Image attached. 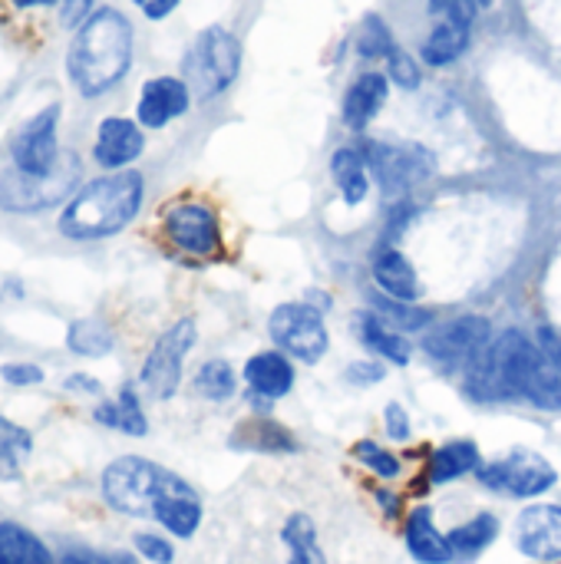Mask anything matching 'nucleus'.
Instances as JSON below:
<instances>
[{
    "label": "nucleus",
    "mask_w": 561,
    "mask_h": 564,
    "mask_svg": "<svg viewBox=\"0 0 561 564\" xmlns=\"http://www.w3.org/2000/svg\"><path fill=\"white\" fill-rule=\"evenodd\" d=\"M473 387L483 400L519 397L561 413V373L522 330H506L496 344L489 340V347L476 357Z\"/></svg>",
    "instance_id": "nucleus-1"
},
{
    "label": "nucleus",
    "mask_w": 561,
    "mask_h": 564,
    "mask_svg": "<svg viewBox=\"0 0 561 564\" xmlns=\"http://www.w3.org/2000/svg\"><path fill=\"white\" fill-rule=\"evenodd\" d=\"M132 66V23L116 7H99L73 36L66 73L73 86L93 99L112 89Z\"/></svg>",
    "instance_id": "nucleus-2"
},
{
    "label": "nucleus",
    "mask_w": 561,
    "mask_h": 564,
    "mask_svg": "<svg viewBox=\"0 0 561 564\" xmlns=\"http://www.w3.org/2000/svg\"><path fill=\"white\" fill-rule=\"evenodd\" d=\"M142 175L119 169L83 185L63 208L56 228L73 241H96L122 231L142 208Z\"/></svg>",
    "instance_id": "nucleus-3"
},
{
    "label": "nucleus",
    "mask_w": 561,
    "mask_h": 564,
    "mask_svg": "<svg viewBox=\"0 0 561 564\" xmlns=\"http://www.w3.org/2000/svg\"><path fill=\"white\" fill-rule=\"evenodd\" d=\"M192 489L185 479H179L175 473L139 459V456H122L116 463L106 466L103 473V496L106 502L122 512V516H136V519H155L159 506L175 496Z\"/></svg>",
    "instance_id": "nucleus-4"
},
{
    "label": "nucleus",
    "mask_w": 561,
    "mask_h": 564,
    "mask_svg": "<svg viewBox=\"0 0 561 564\" xmlns=\"http://www.w3.org/2000/svg\"><path fill=\"white\" fill-rule=\"evenodd\" d=\"M241 69V46L225 26H208L198 33L185 53V83L195 96L212 99L225 93Z\"/></svg>",
    "instance_id": "nucleus-5"
},
{
    "label": "nucleus",
    "mask_w": 561,
    "mask_h": 564,
    "mask_svg": "<svg viewBox=\"0 0 561 564\" xmlns=\"http://www.w3.org/2000/svg\"><path fill=\"white\" fill-rule=\"evenodd\" d=\"M76 182H79V159L76 155H63L50 175H23L13 169V172L0 175V208H7V212L53 208L56 202L69 198Z\"/></svg>",
    "instance_id": "nucleus-6"
},
{
    "label": "nucleus",
    "mask_w": 561,
    "mask_h": 564,
    "mask_svg": "<svg viewBox=\"0 0 561 564\" xmlns=\"http://www.w3.org/2000/svg\"><path fill=\"white\" fill-rule=\"evenodd\" d=\"M271 340L301 364H317L327 354V324L311 304H281L268 321Z\"/></svg>",
    "instance_id": "nucleus-7"
},
{
    "label": "nucleus",
    "mask_w": 561,
    "mask_h": 564,
    "mask_svg": "<svg viewBox=\"0 0 561 564\" xmlns=\"http://www.w3.org/2000/svg\"><path fill=\"white\" fill-rule=\"evenodd\" d=\"M195 321L182 317L175 321L149 350L145 364H142V387L155 397V400H169L175 397L179 383H182V364L188 357V350L195 347Z\"/></svg>",
    "instance_id": "nucleus-8"
},
{
    "label": "nucleus",
    "mask_w": 561,
    "mask_h": 564,
    "mask_svg": "<svg viewBox=\"0 0 561 564\" xmlns=\"http://www.w3.org/2000/svg\"><path fill=\"white\" fill-rule=\"evenodd\" d=\"M367 165L374 169L384 192L400 195V192L420 185L423 178H430L436 169V159H433V152H427L423 145H413V142H370Z\"/></svg>",
    "instance_id": "nucleus-9"
},
{
    "label": "nucleus",
    "mask_w": 561,
    "mask_h": 564,
    "mask_svg": "<svg viewBox=\"0 0 561 564\" xmlns=\"http://www.w3.org/2000/svg\"><path fill=\"white\" fill-rule=\"evenodd\" d=\"M489 340H493L489 321L479 314H466V317H456V321L430 330L423 340V350L443 370H466Z\"/></svg>",
    "instance_id": "nucleus-10"
},
{
    "label": "nucleus",
    "mask_w": 561,
    "mask_h": 564,
    "mask_svg": "<svg viewBox=\"0 0 561 564\" xmlns=\"http://www.w3.org/2000/svg\"><path fill=\"white\" fill-rule=\"evenodd\" d=\"M56 126H60V106H46L36 116H30L13 142H10V159L13 169L23 175H50L60 165V142H56Z\"/></svg>",
    "instance_id": "nucleus-11"
},
{
    "label": "nucleus",
    "mask_w": 561,
    "mask_h": 564,
    "mask_svg": "<svg viewBox=\"0 0 561 564\" xmlns=\"http://www.w3.org/2000/svg\"><path fill=\"white\" fill-rule=\"evenodd\" d=\"M479 482L516 499H536L549 492L559 482V476L539 453H513L506 459L479 466Z\"/></svg>",
    "instance_id": "nucleus-12"
},
{
    "label": "nucleus",
    "mask_w": 561,
    "mask_h": 564,
    "mask_svg": "<svg viewBox=\"0 0 561 564\" xmlns=\"http://www.w3.org/2000/svg\"><path fill=\"white\" fill-rule=\"evenodd\" d=\"M165 235L169 241L185 251V254H195V258H205V254H215L218 245H222V235H218V218L208 205L202 202H179L165 212Z\"/></svg>",
    "instance_id": "nucleus-13"
},
{
    "label": "nucleus",
    "mask_w": 561,
    "mask_h": 564,
    "mask_svg": "<svg viewBox=\"0 0 561 564\" xmlns=\"http://www.w3.org/2000/svg\"><path fill=\"white\" fill-rule=\"evenodd\" d=\"M516 545L522 555L552 562L561 558V509L559 506H532L516 522Z\"/></svg>",
    "instance_id": "nucleus-14"
},
{
    "label": "nucleus",
    "mask_w": 561,
    "mask_h": 564,
    "mask_svg": "<svg viewBox=\"0 0 561 564\" xmlns=\"http://www.w3.org/2000/svg\"><path fill=\"white\" fill-rule=\"evenodd\" d=\"M188 99H192V89H188L185 79L155 76V79H149L142 86L136 116H139V122L145 129H162V126H169L172 119H179L188 109Z\"/></svg>",
    "instance_id": "nucleus-15"
},
{
    "label": "nucleus",
    "mask_w": 561,
    "mask_h": 564,
    "mask_svg": "<svg viewBox=\"0 0 561 564\" xmlns=\"http://www.w3.org/2000/svg\"><path fill=\"white\" fill-rule=\"evenodd\" d=\"M145 149L142 129L132 119L122 116H109L99 122L96 142H93V159L106 169H122L129 162H136Z\"/></svg>",
    "instance_id": "nucleus-16"
},
{
    "label": "nucleus",
    "mask_w": 561,
    "mask_h": 564,
    "mask_svg": "<svg viewBox=\"0 0 561 564\" xmlns=\"http://www.w3.org/2000/svg\"><path fill=\"white\" fill-rule=\"evenodd\" d=\"M245 383L265 397V400H278V397H288L291 387H294V367L288 364L284 354H274V350H265V354H255L248 364H245Z\"/></svg>",
    "instance_id": "nucleus-17"
},
{
    "label": "nucleus",
    "mask_w": 561,
    "mask_h": 564,
    "mask_svg": "<svg viewBox=\"0 0 561 564\" xmlns=\"http://www.w3.org/2000/svg\"><path fill=\"white\" fill-rule=\"evenodd\" d=\"M407 549H410V555L417 562L423 564H446L453 558L450 539L436 532L430 506H420V509L410 512V519H407Z\"/></svg>",
    "instance_id": "nucleus-18"
},
{
    "label": "nucleus",
    "mask_w": 561,
    "mask_h": 564,
    "mask_svg": "<svg viewBox=\"0 0 561 564\" xmlns=\"http://www.w3.org/2000/svg\"><path fill=\"white\" fill-rule=\"evenodd\" d=\"M387 76L384 73H364L350 89H347V99H344V122L350 129H364L387 102Z\"/></svg>",
    "instance_id": "nucleus-19"
},
{
    "label": "nucleus",
    "mask_w": 561,
    "mask_h": 564,
    "mask_svg": "<svg viewBox=\"0 0 561 564\" xmlns=\"http://www.w3.org/2000/svg\"><path fill=\"white\" fill-rule=\"evenodd\" d=\"M374 274H377V284L397 297V301H417L420 294V284H417V271L413 264L407 261V254H400L397 248H384L374 261Z\"/></svg>",
    "instance_id": "nucleus-20"
},
{
    "label": "nucleus",
    "mask_w": 561,
    "mask_h": 564,
    "mask_svg": "<svg viewBox=\"0 0 561 564\" xmlns=\"http://www.w3.org/2000/svg\"><path fill=\"white\" fill-rule=\"evenodd\" d=\"M0 564H53L46 545L17 522H0Z\"/></svg>",
    "instance_id": "nucleus-21"
},
{
    "label": "nucleus",
    "mask_w": 561,
    "mask_h": 564,
    "mask_svg": "<svg viewBox=\"0 0 561 564\" xmlns=\"http://www.w3.org/2000/svg\"><path fill=\"white\" fill-rule=\"evenodd\" d=\"M479 469V449L466 440L460 443H446L433 453L430 459V482L433 486H443V482H453L466 473Z\"/></svg>",
    "instance_id": "nucleus-22"
},
{
    "label": "nucleus",
    "mask_w": 561,
    "mask_h": 564,
    "mask_svg": "<svg viewBox=\"0 0 561 564\" xmlns=\"http://www.w3.org/2000/svg\"><path fill=\"white\" fill-rule=\"evenodd\" d=\"M155 522H159L162 529H169L172 535H179V539L195 535V529H198V522H202V502H198L195 489H185V492L169 496V499L159 506Z\"/></svg>",
    "instance_id": "nucleus-23"
},
{
    "label": "nucleus",
    "mask_w": 561,
    "mask_h": 564,
    "mask_svg": "<svg viewBox=\"0 0 561 564\" xmlns=\"http://www.w3.org/2000/svg\"><path fill=\"white\" fill-rule=\"evenodd\" d=\"M281 539L288 545V564H331L317 545V529H314L311 516H304V512L291 516L284 522Z\"/></svg>",
    "instance_id": "nucleus-24"
},
{
    "label": "nucleus",
    "mask_w": 561,
    "mask_h": 564,
    "mask_svg": "<svg viewBox=\"0 0 561 564\" xmlns=\"http://www.w3.org/2000/svg\"><path fill=\"white\" fill-rule=\"evenodd\" d=\"M30 453H33V436L23 426L0 416V482L20 479Z\"/></svg>",
    "instance_id": "nucleus-25"
},
{
    "label": "nucleus",
    "mask_w": 561,
    "mask_h": 564,
    "mask_svg": "<svg viewBox=\"0 0 561 564\" xmlns=\"http://www.w3.org/2000/svg\"><path fill=\"white\" fill-rule=\"evenodd\" d=\"M334 169V178L344 192V202L347 205H360L370 192V178H367V155H360L357 149H341L331 162Z\"/></svg>",
    "instance_id": "nucleus-26"
},
{
    "label": "nucleus",
    "mask_w": 561,
    "mask_h": 564,
    "mask_svg": "<svg viewBox=\"0 0 561 564\" xmlns=\"http://www.w3.org/2000/svg\"><path fill=\"white\" fill-rule=\"evenodd\" d=\"M466 43H470V26H466V23L440 20L436 30H433V33L427 36V43H423V59H427L430 66H446V63H453V59L463 56Z\"/></svg>",
    "instance_id": "nucleus-27"
},
{
    "label": "nucleus",
    "mask_w": 561,
    "mask_h": 564,
    "mask_svg": "<svg viewBox=\"0 0 561 564\" xmlns=\"http://www.w3.org/2000/svg\"><path fill=\"white\" fill-rule=\"evenodd\" d=\"M96 423L109 426V430H119V433H129V436H145L149 433V423H145V413L136 400L132 390H122L119 400L112 403H103L96 406Z\"/></svg>",
    "instance_id": "nucleus-28"
},
{
    "label": "nucleus",
    "mask_w": 561,
    "mask_h": 564,
    "mask_svg": "<svg viewBox=\"0 0 561 564\" xmlns=\"http://www.w3.org/2000/svg\"><path fill=\"white\" fill-rule=\"evenodd\" d=\"M496 535H499V522H496V516H476V519H470L466 525L453 529L446 539H450L453 555H460V558H473V555L486 552V549L496 542Z\"/></svg>",
    "instance_id": "nucleus-29"
},
{
    "label": "nucleus",
    "mask_w": 561,
    "mask_h": 564,
    "mask_svg": "<svg viewBox=\"0 0 561 564\" xmlns=\"http://www.w3.org/2000/svg\"><path fill=\"white\" fill-rule=\"evenodd\" d=\"M235 446H245V449H255V453H294L298 443L288 436L284 426L268 423V420H255V423L238 426Z\"/></svg>",
    "instance_id": "nucleus-30"
},
{
    "label": "nucleus",
    "mask_w": 561,
    "mask_h": 564,
    "mask_svg": "<svg viewBox=\"0 0 561 564\" xmlns=\"http://www.w3.org/2000/svg\"><path fill=\"white\" fill-rule=\"evenodd\" d=\"M360 337H364V344H367L370 350L384 354L387 360H393V364H400V367L410 364V344L400 337V330H390L384 317L364 314V317H360Z\"/></svg>",
    "instance_id": "nucleus-31"
},
{
    "label": "nucleus",
    "mask_w": 561,
    "mask_h": 564,
    "mask_svg": "<svg viewBox=\"0 0 561 564\" xmlns=\"http://www.w3.org/2000/svg\"><path fill=\"white\" fill-rule=\"evenodd\" d=\"M66 347L79 357H106L112 350V334L99 321H73L66 330Z\"/></svg>",
    "instance_id": "nucleus-32"
},
{
    "label": "nucleus",
    "mask_w": 561,
    "mask_h": 564,
    "mask_svg": "<svg viewBox=\"0 0 561 564\" xmlns=\"http://www.w3.org/2000/svg\"><path fill=\"white\" fill-rule=\"evenodd\" d=\"M195 390L205 400H228L235 393V370L225 360H208L195 377Z\"/></svg>",
    "instance_id": "nucleus-33"
},
{
    "label": "nucleus",
    "mask_w": 561,
    "mask_h": 564,
    "mask_svg": "<svg viewBox=\"0 0 561 564\" xmlns=\"http://www.w3.org/2000/svg\"><path fill=\"white\" fill-rule=\"evenodd\" d=\"M374 304H377V311L387 317V324H397V327H407V330H417V327H423V324L430 321L423 311L410 307L413 301H397V297H390V294H377Z\"/></svg>",
    "instance_id": "nucleus-34"
},
{
    "label": "nucleus",
    "mask_w": 561,
    "mask_h": 564,
    "mask_svg": "<svg viewBox=\"0 0 561 564\" xmlns=\"http://www.w3.org/2000/svg\"><path fill=\"white\" fill-rule=\"evenodd\" d=\"M397 46H393V36L387 30V23L380 17H367L364 30H360V53L367 59H380V56H390Z\"/></svg>",
    "instance_id": "nucleus-35"
},
{
    "label": "nucleus",
    "mask_w": 561,
    "mask_h": 564,
    "mask_svg": "<svg viewBox=\"0 0 561 564\" xmlns=\"http://www.w3.org/2000/svg\"><path fill=\"white\" fill-rule=\"evenodd\" d=\"M354 456H357L367 469H374V476H380V479H397V476H400V459H397L393 453L380 449V446L370 443V440L357 443V446H354Z\"/></svg>",
    "instance_id": "nucleus-36"
},
{
    "label": "nucleus",
    "mask_w": 561,
    "mask_h": 564,
    "mask_svg": "<svg viewBox=\"0 0 561 564\" xmlns=\"http://www.w3.org/2000/svg\"><path fill=\"white\" fill-rule=\"evenodd\" d=\"M479 10V0H430V13L440 20H453V23H473Z\"/></svg>",
    "instance_id": "nucleus-37"
},
{
    "label": "nucleus",
    "mask_w": 561,
    "mask_h": 564,
    "mask_svg": "<svg viewBox=\"0 0 561 564\" xmlns=\"http://www.w3.org/2000/svg\"><path fill=\"white\" fill-rule=\"evenodd\" d=\"M387 59H390V79H393L397 86L413 89V86L420 83V69H417V63H413L403 50H393Z\"/></svg>",
    "instance_id": "nucleus-38"
},
{
    "label": "nucleus",
    "mask_w": 561,
    "mask_h": 564,
    "mask_svg": "<svg viewBox=\"0 0 561 564\" xmlns=\"http://www.w3.org/2000/svg\"><path fill=\"white\" fill-rule=\"evenodd\" d=\"M0 377L10 387H36V383H43L46 373L36 364H3L0 367Z\"/></svg>",
    "instance_id": "nucleus-39"
},
{
    "label": "nucleus",
    "mask_w": 561,
    "mask_h": 564,
    "mask_svg": "<svg viewBox=\"0 0 561 564\" xmlns=\"http://www.w3.org/2000/svg\"><path fill=\"white\" fill-rule=\"evenodd\" d=\"M96 0H60V23L66 30H79L96 10Z\"/></svg>",
    "instance_id": "nucleus-40"
},
{
    "label": "nucleus",
    "mask_w": 561,
    "mask_h": 564,
    "mask_svg": "<svg viewBox=\"0 0 561 564\" xmlns=\"http://www.w3.org/2000/svg\"><path fill=\"white\" fill-rule=\"evenodd\" d=\"M136 552L145 558V562L169 564L172 562V545L159 535H136Z\"/></svg>",
    "instance_id": "nucleus-41"
},
{
    "label": "nucleus",
    "mask_w": 561,
    "mask_h": 564,
    "mask_svg": "<svg viewBox=\"0 0 561 564\" xmlns=\"http://www.w3.org/2000/svg\"><path fill=\"white\" fill-rule=\"evenodd\" d=\"M387 433L390 440H410V416L400 403L387 406Z\"/></svg>",
    "instance_id": "nucleus-42"
},
{
    "label": "nucleus",
    "mask_w": 561,
    "mask_h": 564,
    "mask_svg": "<svg viewBox=\"0 0 561 564\" xmlns=\"http://www.w3.org/2000/svg\"><path fill=\"white\" fill-rule=\"evenodd\" d=\"M539 347L549 357V364L561 373V334L555 327H539Z\"/></svg>",
    "instance_id": "nucleus-43"
},
{
    "label": "nucleus",
    "mask_w": 561,
    "mask_h": 564,
    "mask_svg": "<svg viewBox=\"0 0 561 564\" xmlns=\"http://www.w3.org/2000/svg\"><path fill=\"white\" fill-rule=\"evenodd\" d=\"M347 377L354 383H380L384 380V367L380 364H350L347 367Z\"/></svg>",
    "instance_id": "nucleus-44"
},
{
    "label": "nucleus",
    "mask_w": 561,
    "mask_h": 564,
    "mask_svg": "<svg viewBox=\"0 0 561 564\" xmlns=\"http://www.w3.org/2000/svg\"><path fill=\"white\" fill-rule=\"evenodd\" d=\"M149 20H162V17H169L175 7H179V0H132Z\"/></svg>",
    "instance_id": "nucleus-45"
},
{
    "label": "nucleus",
    "mask_w": 561,
    "mask_h": 564,
    "mask_svg": "<svg viewBox=\"0 0 561 564\" xmlns=\"http://www.w3.org/2000/svg\"><path fill=\"white\" fill-rule=\"evenodd\" d=\"M63 564H116L109 562V558H103V555H93V552H69Z\"/></svg>",
    "instance_id": "nucleus-46"
},
{
    "label": "nucleus",
    "mask_w": 561,
    "mask_h": 564,
    "mask_svg": "<svg viewBox=\"0 0 561 564\" xmlns=\"http://www.w3.org/2000/svg\"><path fill=\"white\" fill-rule=\"evenodd\" d=\"M66 390H86V393H99V383H96V380H89V377H83V373H76V377H69V380H66Z\"/></svg>",
    "instance_id": "nucleus-47"
},
{
    "label": "nucleus",
    "mask_w": 561,
    "mask_h": 564,
    "mask_svg": "<svg viewBox=\"0 0 561 564\" xmlns=\"http://www.w3.org/2000/svg\"><path fill=\"white\" fill-rule=\"evenodd\" d=\"M13 7H20V10H33V7H53V3H60V0H10Z\"/></svg>",
    "instance_id": "nucleus-48"
},
{
    "label": "nucleus",
    "mask_w": 561,
    "mask_h": 564,
    "mask_svg": "<svg viewBox=\"0 0 561 564\" xmlns=\"http://www.w3.org/2000/svg\"><path fill=\"white\" fill-rule=\"evenodd\" d=\"M116 564H136L132 558H116Z\"/></svg>",
    "instance_id": "nucleus-49"
},
{
    "label": "nucleus",
    "mask_w": 561,
    "mask_h": 564,
    "mask_svg": "<svg viewBox=\"0 0 561 564\" xmlns=\"http://www.w3.org/2000/svg\"><path fill=\"white\" fill-rule=\"evenodd\" d=\"M479 3H489V0H479Z\"/></svg>",
    "instance_id": "nucleus-50"
}]
</instances>
